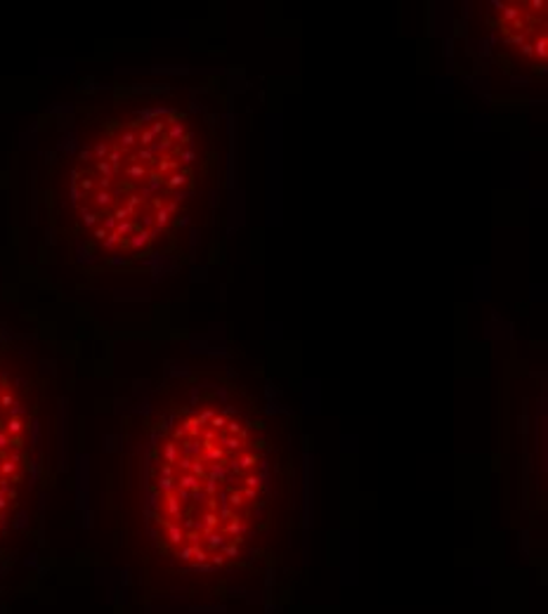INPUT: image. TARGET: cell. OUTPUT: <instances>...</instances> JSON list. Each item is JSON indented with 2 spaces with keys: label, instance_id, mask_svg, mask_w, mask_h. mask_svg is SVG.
<instances>
[{
  "label": "cell",
  "instance_id": "6da1fadb",
  "mask_svg": "<svg viewBox=\"0 0 548 614\" xmlns=\"http://www.w3.org/2000/svg\"><path fill=\"white\" fill-rule=\"evenodd\" d=\"M147 522L180 574L210 586L274 555L293 510V475L274 416L234 383H194L147 449Z\"/></svg>",
  "mask_w": 548,
  "mask_h": 614
},
{
  "label": "cell",
  "instance_id": "7a4b0ae2",
  "mask_svg": "<svg viewBox=\"0 0 548 614\" xmlns=\"http://www.w3.org/2000/svg\"><path fill=\"white\" fill-rule=\"evenodd\" d=\"M215 128L182 99L128 104L85 130L67 168V217L95 255L158 253L213 189Z\"/></svg>",
  "mask_w": 548,
  "mask_h": 614
},
{
  "label": "cell",
  "instance_id": "3957f363",
  "mask_svg": "<svg viewBox=\"0 0 548 614\" xmlns=\"http://www.w3.org/2000/svg\"><path fill=\"white\" fill-rule=\"evenodd\" d=\"M33 402L26 385L0 361V536L24 498L31 468Z\"/></svg>",
  "mask_w": 548,
  "mask_h": 614
},
{
  "label": "cell",
  "instance_id": "277c9868",
  "mask_svg": "<svg viewBox=\"0 0 548 614\" xmlns=\"http://www.w3.org/2000/svg\"><path fill=\"white\" fill-rule=\"evenodd\" d=\"M491 19L503 48L520 55L522 67L546 68V2H496Z\"/></svg>",
  "mask_w": 548,
  "mask_h": 614
}]
</instances>
